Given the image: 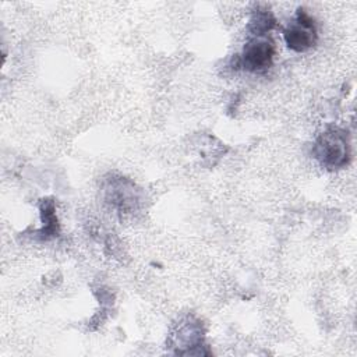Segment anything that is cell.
Here are the masks:
<instances>
[{"instance_id":"obj_3","label":"cell","mask_w":357,"mask_h":357,"mask_svg":"<svg viewBox=\"0 0 357 357\" xmlns=\"http://www.w3.org/2000/svg\"><path fill=\"white\" fill-rule=\"evenodd\" d=\"M275 45L265 38H254L245 43L237 64L250 73H264L273 61Z\"/></svg>"},{"instance_id":"obj_6","label":"cell","mask_w":357,"mask_h":357,"mask_svg":"<svg viewBox=\"0 0 357 357\" xmlns=\"http://www.w3.org/2000/svg\"><path fill=\"white\" fill-rule=\"evenodd\" d=\"M40 218H42V229L40 236L43 238L54 237L59 233V220L56 216V206L52 199H43L40 202Z\"/></svg>"},{"instance_id":"obj_5","label":"cell","mask_w":357,"mask_h":357,"mask_svg":"<svg viewBox=\"0 0 357 357\" xmlns=\"http://www.w3.org/2000/svg\"><path fill=\"white\" fill-rule=\"evenodd\" d=\"M276 25V20L273 14L268 8L258 7L248 22V29L255 38H264L269 31L273 29Z\"/></svg>"},{"instance_id":"obj_4","label":"cell","mask_w":357,"mask_h":357,"mask_svg":"<svg viewBox=\"0 0 357 357\" xmlns=\"http://www.w3.org/2000/svg\"><path fill=\"white\" fill-rule=\"evenodd\" d=\"M105 201L120 212H131L137 208L139 198L134 183L124 177H112L103 185Z\"/></svg>"},{"instance_id":"obj_2","label":"cell","mask_w":357,"mask_h":357,"mask_svg":"<svg viewBox=\"0 0 357 357\" xmlns=\"http://www.w3.org/2000/svg\"><path fill=\"white\" fill-rule=\"evenodd\" d=\"M283 39L287 47L297 53L311 49L318 39L314 18L304 8H298L294 20L283 29Z\"/></svg>"},{"instance_id":"obj_1","label":"cell","mask_w":357,"mask_h":357,"mask_svg":"<svg viewBox=\"0 0 357 357\" xmlns=\"http://www.w3.org/2000/svg\"><path fill=\"white\" fill-rule=\"evenodd\" d=\"M312 153L315 159L326 169H342L350 162V141L343 128H328L317 138Z\"/></svg>"}]
</instances>
